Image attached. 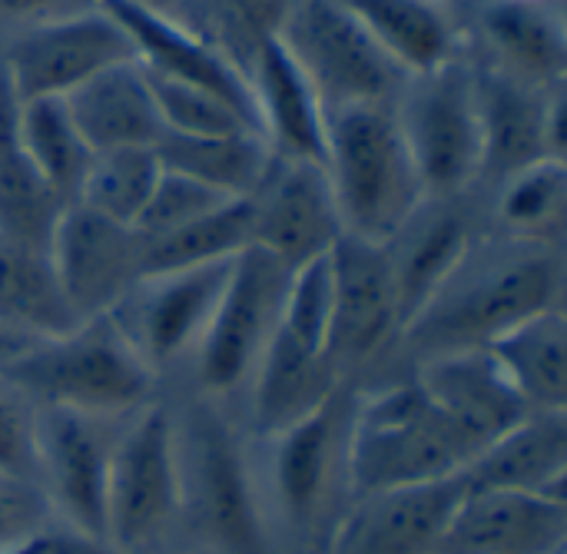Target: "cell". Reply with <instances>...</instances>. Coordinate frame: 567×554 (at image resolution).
<instances>
[{
	"label": "cell",
	"instance_id": "obj_1",
	"mask_svg": "<svg viewBox=\"0 0 567 554\" xmlns=\"http://www.w3.org/2000/svg\"><path fill=\"white\" fill-rule=\"evenodd\" d=\"M565 306V246L482 233L452 276L402 332L409 366L465 349H485L512 326Z\"/></svg>",
	"mask_w": 567,
	"mask_h": 554
},
{
	"label": "cell",
	"instance_id": "obj_2",
	"mask_svg": "<svg viewBox=\"0 0 567 554\" xmlns=\"http://www.w3.org/2000/svg\"><path fill=\"white\" fill-rule=\"evenodd\" d=\"M179 525L189 554H289L269 515L256 439L229 402L189 396L176 409Z\"/></svg>",
	"mask_w": 567,
	"mask_h": 554
},
{
	"label": "cell",
	"instance_id": "obj_3",
	"mask_svg": "<svg viewBox=\"0 0 567 554\" xmlns=\"http://www.w3.org/2000/svg\"><path fill=\"white\" fill-rule=\"evenodd\" d=\"M472 459V442L425 396L415 376L359 389L349 425L352 495L455 479Z\"/></svg>",
	"mask_w": 567,
	"mask_h": 554
},
{
	"label": "cell",
	"instance_id": "obj_4",
	"mask_svg": "<svg viewBox=\"0 0 567 554\" xmlns=\"http://www.w3.org/2000/svg\"><path fill=\"white\" fill-rule=\"evenodd\" d=\"M322 166L346 236L375 246H385L429 199L405 146L395 100L329 113Z\"/></svg>",
	"mask_w": 567,
	"mask_h": 554
},
{
	"label": "cell",
	"instance_id": "obj_5",
	"mask_svg": "<svg viewBox=\"0 0 567 554\" xmlns=\"http://www.w3.org/2000/svg\"><path fill=\"white\" fill-rule=\"evenodd\" d=\"M0 376L23 389L37 406L70 409L103 422H123L159 399V379L110 316L30 342Z\"/></svg>",
	"mask_w": 567,
	"mask_h": 554
},
{
	"label": "cell",
	"instance_id": "obj_6",
	"mask_svg": "<svg viewBox=\"0 0 567 554\" xmlns=\"http://www.w3.org/2000/svg\"><path fill=\"white\" fill-rule=\"evenodd\" d=\"M355 386H342L302 422L262 439V489L272 525L289 554L322 545L332 522L346 509L349 492V425Z\"/></svg>",
	"mask_w": 567,
	"mask_h": 554
},
{
	"label": "cell",
	"instance_id": "obj_7",
	"mask_svg": "<svg viewBox=\"0 0 567 554\" xmlns=\"http://www.w3.org/2000/svg\"><path fill=\"white\" fill-rule=\"evenodd\" d=\"M395 116L429 199H458L482 179L485 130L472 53L405 76Z\"/></svg>",
	"mask_w": 567,
	"mask_h": 554
},
{
	"label": "cell",
	"instance_id": "obj_8",
	"mask_svg": "<svg viewBox=\"0 0 567 554\" xmlns=\"http://www.w3.org/2000/svg\"><path fill=\"white\" fill-rule=\"evenodd\" d=\"M179 525L176 406L153 399L120 422L106 485V545L120 554H150Z\"/></svg>",
	"mask_w": 567,
	"mask_h": 554
},
{
	"label": "cell",
	"instance_id": "obj_9",
	"mask_svg": "<svg viewBox=\"0 0 567 554\" xmlns=\"http://www.w3.org/2000/svg\"><path fill=\"white\" fill-rule=\"evenodd\" d=\"M289 279L292 269L259 246L236 256L209 329L186 366L193 396L216 402L246 396V386L279 326Z\"/></svg>",
	"mask_w": 567,
	"mask_h": 554
},
{
	"label": "cell",
	"instance_id": "obj_10",
	"mask_svg": "<svg viewBox=\"0 0 567 554\" xmlns=\"http://www.w3.org/2000/svg\"><path fill=\"white\" fill-rule=\"evenodd\" d=\"M276 37L326 116L359 103H389L405 83V73L336 0H292Z\"/></svg>",
	"mask_w": 567,
	"mask_h": 554
},
{
	"label": "cell",
	"instance_id": "obj_11",
	"mask_svg": "<svg viewBox=\"0 0 567 554\" xmlns=\"http://www.w3.org/2000/svg\"><path fill=\"white\" fill-rule=\"evenodd\" d=\"M123 60H133V43L96 0L20 23L0 40V63L20 103L40 96L63 100Z\"/></svg>",
	"mask_w": 567,
	"mask_h": 554
},
{
	"label": "cell",
	"instance_id": "obj_12",
	"mask_svg": "<svg viewBox=\"0 0 567 554\" xmlns=\"http://www.w3.org/2000/svg\"><path fill=\"white\" fill-rule=\"evenodd\" d=\"M329 359L342 382L362 386L402 342V309L385 246L342 236L329 253Z\"/></svg>",
	"mask_w": 567,
	"mask_h": 554
},
{
	"label": "cell",
	"instance_id": "obj_13",
	"mask_svg": "<svg viewBox=\"0 0 567 554\" xmlns=\"http://www.w3.org/2000/svg\"><path fill=\"white\" fill-rule=\"evenodd\" d=\"M233 263L236 259L150 273L110 312L116 329L156 379L189 366L223 299Z\"/></svg>",
	"mask_w": 567,
	"mask_h": 554
},
{
	"label": "cell",
	"instance_id": "obj_14",
	"mask_svg": "<svg viewBox=\"0 0 567 554\" xmlns=\"http://www.w3.org/2000/svg\"><path fill=\"white\" fill-rule=\"evenodd\" d=\"M116 429L120 422L40 406L37 489L56 529L106 542V485Z\"/></svg>",
	"mask_w": 567,
	"mask_h": 554
},
{
	"label": "cell",
	"instance_id": "obj_15",
	"mask_svg": "<svg viewBox=\"0 0 567 554\" xmlns=\"http://www.w3.org/2000/svg\"><path fill=\"white\" fill-rule=\"evenodd\" d=\"M50 263L73 316L100 319L143 279V236L73 203L53 226Z\"/></svg>",
	"mask_w": 567,
	"mask_h": 554
},
{
	"label": "cell",
	"instance_id": "obj_16",
	"mask_svg": "<svg viewBox=\"0 0 567 554\" xmlns=\"http://www.w3.org/2000/svg\"><path fill=\"white\" fill-rule=\"evenodd\" d=\"M249 209L252 246L266 249L292 273L329 256L346 236L326 166L316 160L272 153L262 183L249 196Z\"/></svg>",
	"mask_w": 567,
	"mask_h": 554
},
{
	"label": "cell",
	"instance_id": "obj_17",
	"mask_svg": "<svg viewBox=\"0 0 567 554\" xmlns=\"http://www.w3.org/2000/svg\"><path fill=\"white\" fill-rule=\"evenodd\" d=\"M468 485L462 475L352 495L332 522L322 552L326 554H439L442 535L465 499Z\"/></svg>",
	"mask_w": 567,
	"mask_h": 554
},
{
	"label": "cell",
	"instance_id": "obj_18",
	"mask_svg": "<svg viewBox=\"0 0 567 554\" xmlns=\"http://www.w3.org/2000/svg\"><path fill=\"white\" fill-rule=\"evenodd\" d=\"M472 60L485 130L482 179L498 183L542 156L565 160V86L538 90L478 57Z\"/></svg>",
	"mask_w": 567,
	"mask_h": 554
},
{
	"label": "cell",
	"instance_id": "obj_19",
	"mask_svg": "<svg viewBox=\"0 0 567 554\" xmlns=\"http://www.w3.org/2000/svg\"><path fill=\"white\" fill-rule=\"evenodd\" d=\"M96 3L123 27V33L133 43V57L146 73L209 90L223 96L229 106H236L259 130L249 76L219 47H213L206 37L189 30L183 20L140 7L133 0H96Z\"/></svg>",
	"mask_w": 567,
	"mask_h": 554
},
{
	"label": "cell",
	"instance_id": "obj_20",
	"mask_svg": "<svg viewBox=\"0 0 567 554\" xmlns=\"http://www.w3.org/2000/svg\"><path fill=\"white\" fill-rule=\"evenodd\" d=\"M565 499L468 489L458 502L439 554H565Z\"/></svg>",
	"mask_w": 567,
	"mask_h": 554
},
{
	"label": "cell",
	"instance_id": "obj_21",
	"mask_svg": "<svg viewBox=\"0 0 567 554\" xmlns=\"http://www.w3.org/2000/svg\"><path fill=\"white\" fill-rule=\"evenodd\" d=\"M409 369L425 396L472 442L475 455L528 416V406L512 389L488 349L445 352Z\"/></svg>",
	"mask_w": 567,
	"mask_h": 554
},
{
	"label": "cell",
	"instance_id": "obj_22",
	"mask_svg": "<svg viewBox=\"0 0 567 554\" xmlns=\"http://www.w3.org/2000/svg\"><path fill=\"white\" fill-rule=\"evenodd\" d=\"M478 236L482 229L458 196L425 199L412 213V219L385 243L402 309V332L419 316V309L435 296V289L452 276V269L465 259Z\"/></svg>",
	"mask_w": 567,
	"mask_h": 554
},
{
	"label": "cell",
	"instance_id": "obj_23",
	"mask_svg": "<svg viewBox=\"0 0 567 554\" xmlns=\"http://www.w3.org/2000/svg\"><path fill=\"white\" fill-rule=\"evenodd\" d=\"M478 60L538 86H565L567 23L561 0H492L482 10Z\"/></svg>",
	"mask_w": 567,
	"mask_h": 554
},
{
	"label": "cell",
	"instance_id": "obj_24",
	"mask_svg": "<svg viewBox=\"0 0 567 554\" xmlns=\"http://www.w3.org/2000/svg\"><path fill=\"white\" fill-rule=\"evenodd\" d=\"M259 130L276 156L289 160H316L322 163L326 150V110L289 57V50L279 43V37H269L259 43L246 66Z\"/></svg>",
	"mask_w": 567,
	"mask_h": 554
},
{
	"label": "cell",
	"instance_id": "obj_25",
	"mask_svg": "<svg viewBox=\"0 0 567 554\" xmlns=\"http://www.w3.org/2000/svg\"><path fill=\"white\" fill-rule=\"evenodd\" d=\"M468 489H505L565 499L567 412H528L485 445L462 472Z\"/></svg>",
	"mask_w": 567,
	"mask_h": 554
},
{
	"label": "cell",
	"instance_id": "obj_26",
	"mask_svg": "<svg viewBox=\"0 0 567 554\" xmlns=\"http://www.w3.org/2000/svg\"><path fill=\"white\" fill-rule=\"evenodd\" d=\"M405 73L435 70L465 53V27L452 0H336Z\"/></svg>",
	"mask_w": 567,
	"mask_h": 554
},
{
	"label": "cell",
	"instance_id": "obj_27",
	"mask_svg": "<svg viewBox=\"0 0 567 554\" xmlns=\"http://www.w3.org/2000/svg\"><path fill=\"white\" fill-rule=\"evenodd\" d=\"M70 120L93 153L120 146H156L163 140V120L146 80V70L133 60L106 66L63 96Z\"/></svg>",
	"mask_w": 567,
	"mask_h": 554
},
{
	"label": "cell",
	"instance_id": "obj_28",
	"mask_svg": "<svg viewBox=\"0 0 567 554\" xmlns=\"http://www.w3.org/2000/svg\"><path fill=\"white\" fill-rule=\"evenodd\" d=\"M528 412H567L565 306L538 312L485 346Z\"/></svg>",
	"mask_w": 567,
	"mask_h": 554
},
{
	"label": "cell",
	"instance_id": "obj_29",
	"mask_svg": "<svg viewBox=\"0 0 567 554\" xmlns=\"http://www.w3.org/2000/svg\"><path fill=\"white\" fill-rule=\"evenodd\" d=\"M80 319L66 306L50 253L0 233V326L23 339H53Z\"/></svg>",
	"mask_w": 567,
	"mask_h": 554
},
{
	"label": "cell",
	"instance_id": "obj_30",
	"mask_svg": "<svg viewBox=\"0 0 567 554\" xmlns=\"http://www.w3.org/2000/svg\"><path fill=\"white\" fill-rule=\"evenodd\" d=\"M17 110L20 100L0 63V233L50 253V236L63 206L43 186L20 146Z\"/></svg>",
	"mask_w": 567,
	"mask_h": 554
},
{
	"label": "cell",
	"instance_id": "obj_31",
	"mask_svg": "<svg viewBox=\"0 0 567 554\" xmlns=\"http://www.w3.org/2000/svg\"><path fill=\"white\" fill-rule=\"evenodd\" d=\"M159 156V166L179 176H189L209 189H216L226 199H246L262 183L272 150L269 143L252 133H223V136H176L163 133V140L153 146Z\"/></svg>",
	"mask_w": 567,
	"mask_h": 554
},
{
	"label": "cell",
	"instance_id": "obj_32",
	"mask_svg": "<svg viewBox=\"0 0 567 554\" xmlns=\"http://www.w3.org/2000/svg\"><path fill=\"white\" fill-rule=\"evenodd\" d=\"M567 166L561 156H542L495 183V226L492 233L565 246Z\"/></svg>",
	"mask_w": 567,
	"mask_h": 554
},
{
	"label": "cell",
	"instance_id": "obj_33",
	"mask_svg": "<svg viewBox=\"0 0 567 554\" xmlns=\"http://www.w3.org/2000/svg\"><path fill=\"white\" fill-rule=\"evenodd\" d=\"M17 136L30 166L37 170L43 186L53 193V199L63 209L73 206L93 150L80 136L76 123L70 120L66 103L60 96L23 100L17 110Z\"/></svg>",
	"mask_w": 567,
	"mask_h": 554
},
{
	"label": "cell",
	"instance_id": "obj_34",
	"mask_svg": "<svg viewBox=\"0 0 567 554\" xmlns=\"http://www.w3.org/2000/svg\"><path fill=\"white\" fill-rule=\"evenodd\" d=\"M252 246V209L246 199H229L219 209L206 213L193 226L143 243V276L150 273H169L186 266H209V263H229L243 249Z\"/></svg>",
	"mask_w": 567,
	"mask_h": 554
},
{
	"label": "cell",
	"instance_id": "obj_35",
	"mask_svg": "<svg viewBox=\"0 0 567 554\" xmlns=\"http://www.w3.org/2000/svg\"><path fill=\"white\" fill-rule=\"evenodd\" d=\"M163 166L153 146H120V150H100L90 156L83 186L76 203L113 219L123 226H133L143 213Z\"/></svg>",
	"mask_w": 567,
	"mask_h": 554
},
{
	"label": "cell",
	"instance_id": "obj_36",
	"mask_svg": "<svg viewBox=\"0 0 567 554\" xmlns=\"http://www.w3.org/2000/svg\"><path fill=\"white\" fill-rule=\"evenodd\" d=\"M292 0H176L173 17L219 47L236 66H249L262 40L276 37Z\"/></svg>",
	"mask_w": 567,
	"mask_h": 554
},
{
	"label": "cell",
	"instance_id": "obj_37",
	"mask_svg": "<svg viewBox=\"0 0 567 554\" xmlns=\"http://www.w3.org/2000/svg\"><path fill=\"white\" fill-rule=\"evenodd\" d=\"M146 80H150V90L163 120V133H176V136H223V133H239V130L259 133L236 106H229L223 96L209 90L153 76V73H146Z\"/></svg>",
	"mask_w": 567,
	"mask_h": 554
},
{
	"label": "cell",
	"instance_id": "obj_38",
	"mask_svg": "<svg viewBox=\"0 0 567 554\" xmlns=\"http://www.w3.org/2000/svg\"><path fill=\"white\" fill-rule=\"evenodd\" d=\"M223 203H229V199L219 196L216 189H209L189 176L163 170L146 206H143V213L136 216L133 229L143 236V243H156V239H166V236L193 226L196 219L219 209Z\"/></svg>",
	"mask_w": 567,
	"mask_h": 554
},
{
	"label": "cell",
	"instance_id": "obj_39",
	"mask_svg": "<svg viewBox=\"0 0 567 554\" xmlns=\"http://www.w3.org/2000/svg\"><path fill=\"white\" fill-rule=\"evenodd\" d=\"M37 419L40 406L0 376V475L37 485Z\"/></svg>",
	"mask_w": 567,
	"mask_h": 554
},
{
	"label": "cell",
	"instance_id": "obj_40",
	"mask_svg": "<svg viewBox=\"0 0 567 554\" xmlns=\"http://www.w3.org/2000/svg\"><path fill=\"white\" fill-rule=\"evenodd\" d=\"M53 529V515L37 485L0 475V552L33 542Z\"/></svg>",
	"mask_w": 567,
	"mask_h": 554
},
{
	"label": "cell",
	"instance_id": "obj_41",
	"mask_svg": "<svg viewBox=\"0 0 567 554\" xmlns=\"http://www.w3.org/2000/svg\"><path fill=\"white\" fill-rule=\"evenodd\" d=\"M83 3H73V0H0V17L13 27L20 23H30V20H40V17H53V13H66V10H76Z\"/></svg>",
	"mask_w": 567,
	"mask_h": 554
},
{
	"label": "cell",
	"instance_id": "obj_42",
	"mask_svg": "<svg viewBox=\"0 0 567 554\" xmlns=\"http://www.w3.org/2000/svg\"><path fill=\"white\" fill-rule=\"evenodd\" d=\"M30 342H33V339H23V336H17V332H10V329L0 326V372H3Z\"/></svg>",
	"mask_w": 567,
	"mask_h": 554
},
{
	"label": "cell",
	"instance_id": "obj_43",
	"mask_svg": "<svg viewBox=\"0 0 567 554\" xmlns=\"http://www.w3.org/2000/svg\"><path fill=\"white\" fill-rule=\"evenodd\" d=\"M133 3L150 7V10H159V13H169V17H173V10H176V0H133Z\"/></svg>",
	"mask_w": 567,
	"mask_h": 554
},
{
	"label": "cell",
	"instance_id": "obj_44",
	"mask_svg": "<svg viewBox=\"0 0 567 554\" xmlns=\"http://www.w3.org/2000/svg\"><path fill=\"white\" fill-rule=\"evenodd\" d=\"M40 538H43V535H37L33 542H27V545H17V548H10V552H0V554H40Z\"/></svg>",
	"mask_w": 567,
	"mask_h": 554
},
{
	"label": "cell",
	"instance_id": "obj_45",
	"mask_svg": "<svg viewBox=\"0 0 567 554\" xmlns=\"http://www.w3.org/2000/svg\"><path fill=\"white\" fill-rule=\"evenodd\" d=\"M299 554H326V552H322V545H312V548H306V552H299Z\"/></svg>",
	"mask_w": 567,
	"mask_h": 554
}]
</instances>
